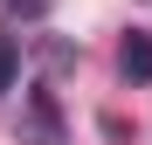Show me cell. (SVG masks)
<instances>
[{"label": "cell", "mask_w": 152, "mask_h": 145, "mask_svg": "<svg viewBox=\"0 0 152 145\" xmlns=\"http://www.w3.org/2000/svg\"><path fill=\"white\" fill-rule=\"evenodd\" d=\"M21 138H28V145H62V138H69V131H62V111H56V90H48V83H35V90H28Z\"/></svg>", "instance_id": "obj_1"}, {"label": "cell", "mask_w": 152, "mask_h": 145, "mask_svg": "<svg viewBox=\"0 0 152 145\" xmlns=\"http://www.w3.org/2000/svg\"><path fill=\"white\" fill-rule=\"evenodd\" d=\"M0 7H7V14H28V21H35V14L48 7V0H0Z\"/></svg>", "instance_id": "obj_5"}, {"label": "cell", "mask_w": 152, "mask_h": 145, "mask_svg": "<svg viewBox=\"0 0 152 145\" xmlns=\"http://www.w3.org/2000/svg\"><path fill=\"white\" fill-rule=\"evenodd\" d=\"M118 76H124V83H152V35L132 28V35L118 42Z\"/></svg>", "instance_id": "obj_2"}, {"label": "cell", "mask_w": 152, "mask_h": 145, "mask_svg": "<svg viewBox=\"0 0 152 145\" xmlns=\"http://www.w3.org/2000/svg\"><path fill=\"white\" fill-rule=\"evenodd\" d=\"M35 55H42V69H48V76H62V69H76V42L42 35V42H35Z\"/></svg>", "instance_id": "obj_3"}, {"label": "cell", "mask_w": 152, "mask_h": 145, "mask_svg": "<svg viewBox=\"0 0 152 145\" xmlns=\"http://www.w3.org/2000/svg\"><path fill=\"white\" fill-rule=\"evenodd\" d=\"M21 83V35H0V97Z\"/></svg>", "instance_id": "obj_4"}]
</instances>
